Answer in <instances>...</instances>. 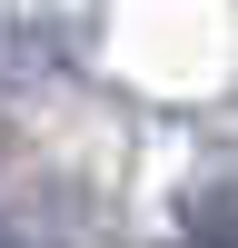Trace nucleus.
I'll use <instances>...</instances> for the list:
<instances>
[{
	"label": "nucleus",
	"instance_id": "f257e3e1",
	"mask_svg": "<svg viewBox=\"0 0 238 248\" xmlns=\"http://www.w3.org/2000/svg\"><path fill=\"white\" fill-rule=\"evenodd\" d=\"M189 248H238V199H228V189L189 199Z\"/></svg>",
	"mask_w": 238,
	"mask_h": 248
},
{
	"label": "nucleus",
	"instance_id": "f03ea898",
	"mask_svg": "<svg viewBox=\"0 0 238 248\" xmlns=\"http://www.w3.org/2000/svg\"><path fill=\"white\" fill-rule=\"evenodd\" d=\"M0 248H30V238H20V229H0Z\"/></svg>",
	"mask_w": 238,
	"mask_h": 248
}]
</instances>
